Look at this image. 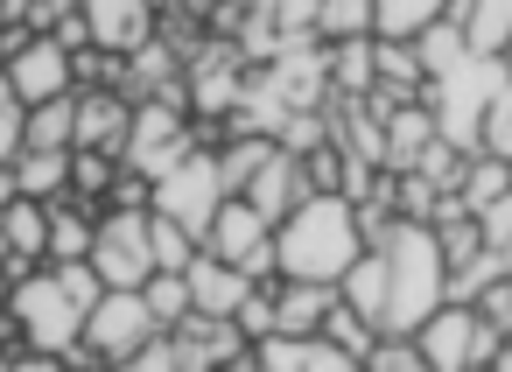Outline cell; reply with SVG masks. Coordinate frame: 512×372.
<instances>
[{"mask_svg":"<svg viewBox=\"0 0 512 372\" xmlns=\"http://www.w3.org/2000/svg\"><path fill=\"white\" fill-rule=\"evenodd\" d=\"M477 309H484V323H491L498 337H512V274H498V281L477 295Z\"/></svg>","mask_w":512,"mask_h":372,"instance_id":"35","label":"cell"},{"mask_svg":"<svg viewBox=\"0 0 512 372\" xmlns=\"http://www.w3.org/2000/svg\"><path fill=\"white\" fill-rule=\"evenodd\" d=\"M505 64H512V43H505Z\"/></svg>","mask_w":512,"mask_h":372,"instance_id":"39","label":"cell"},{"mask_svg":"<svg viewBox=\"0 0 512 372\" xmlns=\"http://www.w3.org/2000/svg\"><path fill=\"white\" fill-rule=\"evenodd\" d=\"M330 85L344 99H365L379 85V36H351V43H330Z\"/></svg>","mask_w":512,"mask_h":372,"instance_id":"20","label":"cell"},{"mask_svg":"<svg viewBox=\"0 0 512 372\" xmlns=\"http://www.w3.org/2000/svg\"><path fill=\"white\" fill-rule=\"evenodd\" d=\"M155 211H120V204H106L99 211V239H92V267L106 274V288H148L155 274H162V260H155Z\"/></svg>","mask_w":512,"mask_h":372,"instance_id":"6","label":"cell"},{"mask_svg":"<svg viewBox=\"0 0 512 372\" xmlns=\"http://www.w3.org/2000/svg\"><path fill=\"white\" fill-rule=\"evenodd\" d=\"M8 78H15V92H22V106L64 99V92H78V50H64L57 36H36L22 57H8Z\"/></svg>","mask_w":512,"mask_h":372,"instance_id":"10","label":"cell"},{"mask_svg":"<svg viewBox=\"0 0 512 372\" xmlns=\"http://www.w3.org/2000/svg\"><path fill=\"white\" fill-rule=\"evenodd\" d=\"M484 155H512V85L491 99V113H484Z\"/></svg>","mask_w":512,"mask_h":372,"instance_id":"34","label":"cell"},{"mask_svg":"<svg viewBox=\"0 0 512 372\" xmlns=\"http://www.w3.org/2000/svg\"><path fill=\"white\" fill-rule=\"evenodd\" d=\"M106 204H120V211H155V176H141V169L120 162V183H113Z\"/></svg>","mask_w":512,"mask_h":372,"instance_id":"33","label":"cell"},{"mask_svg":"<svg viewBox=\"0 0 512 372\" xmlns=\"http://www.w3.org/2000/svg\"><path fill=\"white\" fill-rule=\"evenodd\" d=\"M498 274H505V260H498L491 246H484V253H470V260H456V267H449V302H477Z\"/></svg>","mask_w":512,"mask_h":372,"instance_id":"31","label":"cell"},{"mask_svg":"<svg viewBox=\"0 0 512 372\" xmlns=\"http://www.w3.org/2000/svg\"><path fill=\"white\" fill-rule=\"evenodd\" d=\"M29 148H78V92L29 106Z\"/></svg>","mask_w":512,"mask_h":372,"instance_id":"23","label":"cell"},{"mask_svg":"<svg viewBox=\"0 0 512 372\" xmlns=\"http://www.w3.org/2000/svg\"><path fill=\"white\" fill-rule=\"evenodd\" d=\"M372 29H379V0H323V15H316L323 43H351V36H372Z\"/></svg>","mask_w":512,"mask_h":372,"instance_id":"26","label":"cell"},{"mask_svg":"<svg viewBox=\"0 0 512 372\" xmlns=\"http://www.w3.org/2000/svg\"><path fill=\"white\" fill-rule=\"evenodd\" d=\"M386 267H393V295H386V330L414 337L442 302H449V253L442 232L428 218H400L386 239Z\"/></svg>","mask_w":512,"mask_h":372,"instance_id":"2","label":"cell"},{"mask_svg":"<svg viewBox=\"0 0 512 372\" xmlns=\"http://www.w3.org/2000/svg\"><path fill=\"white\" fill-rule=\"evenodd\" d=\"M449 22H463L477 57H505L512 43V0H449Z\"/></svg>","mask_w":512,"mask_h":372,"instance_id":"18","label":"cell"},{"mask_svg":"<svg viewBox=\"0 0 512 372\" xmlns=\"http://www.w3.org/2000/svg\"><path fill=\"white\" fill-rule=\"evenodd\" d=\"M435 134H442V120H435V106L428 99H414V106H400L393 120H386V169H421V155L435 148Z\"/></svg>","mask_w":512,"mask_h":372,"instance_id":"17","label":"cell"},{"mask_svg":"<svg viewBox=\"0 0 512 372\" xmlns=\"http://www.w3.org/2000/svg\"><path fill=\"white\" fill-rule=\"evenodd\" d=\"M15 197H22V169H15V162H0V211H8Z\"/></svg>","mask_w":512,"mask_h":372,"instance_id":"37","label":"cell"},{"mask_svg":"<svg viewBox=\"0 0 512 372\" xmlns=\"http://www.w3.org/2000/svg\"><path fill=\"white\" fill-rule=\"evenodd\" d=\"M316 15H323V0H274L281 36H316Z\"/></svg>","mask_w":512,"mask_h":372,"instance_id":"36","label":"cell"},{"mask_svg":"<svg viewBox=\"0 0 512 372\" xmlns=\"http://www.w3.org/2000/svg\"><path fill=\"white\" fill-rule=\"evenodd\" d=\"M344 302V288L337 281H281V330H295V337H309V330H323L330 323V309Z\"/></svg>","mask_w":512,"mask_h":372,"instance_id":"19","label":"cell"},{"mask_svg":"<svg viewBox=\"0 0 512 372\" xmlns=\"http://www.w3.org/2000/svg\"><path fill=\"white\" fill-rule=\"evenodd\" d=\"M0 239H8V274L22 281L29 267H43L50 260V204L43 197H15L8 211H0Z\"/></svg>","mask_w":512,"mask_h":372,"instance_id":"14","label":"cell"},{"mask_svg":"<svg viewBox=\"0 0 512 372\" xmlns=\"http://www.w3.org/2000/svg\"><path fill=\"white\" fill-rule=\"evenodd\" d=\"M505 85H512V64H505V57H470V64L449 71V78H428L421 99L435 106L442 134H449L456 148L484 155V113H491V99H498Z\"/></svg>","mask_w":512,"mask_h":372,"instance_id":"3","label":"cell"},{"mask_svg":"<svg viewBox=\"0 0 512 372\" xmlns=\"http://www.w3.org/2000/svg\"><path fill=\"white\" fill-rule=\"evenodd\" d=\"M274 239H281V274L288 281H344L351 260L365 253V225H358V204L344 190L295 204L274 225Z\"/></svg>","mask_w":512,"mask_h":372,"instance_id":"1","label":"cell"},{"mask_svg":"<svg viewBox=\"0 0 512 372\" xmlns=\"http://www.w3.org/2000/svg\"><path fill=\"white\" fill-rule=\"evenodd\" d=\"M148 232H155V260H162V267H176V274L204 253V239H197L183 218H169V211H155V225H148Z\"/></svg>","mask_w":512,"mask_h":372,"instance_id":"29","label":"cell"},{"mask_svg":"<svg viewBox=\"0 0 512 372\" xmlns=\"http://www.w3.org/2000/svg\"><path fill=\"white\" fill-rule=\"evenodd\" d=\"M113 183H120V155H106V148H78V155H71V197L106 204Z\"/></svg>","mask_w":512,"mask_h":372,"instance_id":"27","label":"cell"},{"mask_svg":"<svg viewBox=\"0 0 512 372\" xmlns=\"http://www.w3.org/2000/svg\"><path fill=\"white\" fill-rule=\"evenodd\" d=\"M85 15H92V36L120 57H134L141 43H155V0H85Z\"/></svg>","mask_w":512,"mask_h":372,"instance_id":"15","label":"cell"},{"mask_svg":"<svg viewBox=\"0 0 512 372\" xmlns=\"http://www.w3.org/2000/svg\"><path fill=\"white\" fill-rule=\"evenodd\" d=\"M22 148H29V106H22L8 64H0V162H15Z\"/></svg>","mask_w":512,"mask_h":372,"instance_id":"30","label":"cell"},{"mask_svg":"<svg viewBox=\"0 0 512 372\" xmlns=\"http://www.w3.org/2000/svg\"><path fill=\"white\" fill-rule=\"evenodd\" d=\"M155 330H169V323L155 316L148 288H106V295L92 302V316H85V344H99L106 365H127Z\"/></svg>","mask_w":512,"mask_h":372,"instance_id":"8","label":"cell"},{"mask_svg":"<svg viewBox=\"0 0 512 372\" xmlns=\"http://www.w3.org/2000/svg\"><path fill=\"white\" fill-rule=\"evenodd\" d=\"M449 15V0H379V29L372 36H393V43H414L428 22Z\"/></svg>","mask_w":512,"mask_h":372,"instance_id":"25","label":"cell"},{"mask_svg":"<svg viewBox=\"0 0 512 372\" xmlns=\"http://www.w3.org/2000/svg\"><path fill=\"white\" fill-rule=\"evenodd\" d=\"M15 316H22V330H29V344H43V351H71L78 337H85V302L64 288V274L43 260V267H29L22 281H15Z\"/></svg>","mask_w":512,"mask_h":372,"instance_id":"5","label":"cell"},{"mask_svg":"<svg viewBox=\"0 0 512 372\" xmlns=\"http://www.w3.org/2000/svg\"><path fill=\"white\" fill-rule=\"evenodd\" d=\"M246 197H253V204H260L274 225H281V218H288L295 204H309L316 190H309V169H302V155H295V148H274V155H267V169L246 183Z\"/></svg>","mask_w":512,"mask_h":372,"instance_id":"16","label":"cell"},{"mask_svg":"<svg viewBox=\"0 0 512 372\" xmlns=\"http://www.w3.org/2000/svg\"><path fill=\"white\" fill-rule=\"evenodd\" d=\"M414 50H421V71H428V78H449V71H463V64L477 57L470 36H463V22H449V15L428 22V29L414 36Z\"/></svg>","mask_w":512,"mask_h":372,"instance_id":"22","label":"cell"},{"mask_svg":"<svg viewBox=\"0 0 512 372\" xmlns=\"http://www.w3.org/2000/svg\"><path fill=\"white\" fill-rule=\"evenodd\" d=\"M414 337H421V351H428V372H470V365H491L498 344H505V337L484 323L477 302H442Z\"/></svg>","mask_w":512,"mask_h":372,"instance_id":"7","label":"cell"},{"mask_svg":"<svg viewBox=\"0 0 512 372\" xmlns=\"http://www.w3.org/2000/svg\"><path fill=\"white\" fill-rule=\"evenodd\" d=\"M127 134H134V99L99 85V92H78V148H106V155H127Z\"/></svg>","mask_w":512,"mask_h":372,"instance_id":"11","label":"cell"},{"mask_svg":"<svg viewBox=\"0 0 512 372\" xmlns=\"http://www.w3.org/2000/svg\"><path fill=\"white\" fill-rule=\"evenodd\" d=\"M267 239H274V218H267L246 190H232V197L218 204L211 232H204V246H211V253H225V260H246V253H260Z\"/></svg>","mask_w":512,"mask_h":372,"instance_id":"12","label":"cell"},{"mask_svg":"<svg viewBox=\"0 0 512 372\" xmlns=\"http://www.w3.org/2000/svg\"><path fill=\"white\" fill-rule=\"evenodd\" d=\"M36 15V0H0V29H8V22H29Z\"/></svg>","mask_w":512,"mask_h":372,"instance_id":"38","label":"cell"},{"mask_svg":"<svg viewBox=\"0 0 512 372\" xmlns=\"http://www.w3.org/2000/svg\"><path fill=\"white\" fill-rule=\"evenodd\" d=\"M148 302H155V316H162V323L176 330V323H183V316L197 309V295H190V274H176V267H162V274L148 281Z\"/></svg>","mask_w":512,"mask_h":372,"instance_id":"32","label":"cell"},{"mask_svg":"<svg viewBox=\"0 0 512 372\" xmlns=\"http://www.w3.org/2000/svg\"><path fill=\"white\" fill-rule=\"evenodd\" d=\"M183 274H190V295H197V309H204V316H232V309H239V302L260 288V281H253L239 260H225V253H211V246H204V253H197Z\"/></svg>","mask_w":512,"mask_h":372,"instance_id":"13","label":"cell"},{"mask_svg":"<svg viewBox=\"0 0 512 372\" xmlns=\"http://www.w3.org/2000/svg\"><path fill=\"white\" fill-rule=\"evenodd\" d=\"M281 141L274 134H232L225 148H218V169H225V190H246L260 169H267V155H274Z\"/></svg>","mask_w":512,"mask_h":372,"instance_id":"24","label":"cell"},{"mask_svg":"<svg viewBox=\"0 0 512 372\" xmlns=\"http://www.w3.org/2000/svg\"><path fill=\"white\" fill-rule=\"evenodd\" d=\"M232 190H225V169H218V155L211 148H197L183 169H169L162 183H155V211H169V218H183L197 239L211 232V218H218V204H225Z\"/></svg>","mask_w":512,"mask_h":372,"instance_id":"9","label":"cell"},{"mask_svg":"<svg viewBox=\"0 0 512 372\" xmlns=\"http://www.w3.org/2000/svg\"><path fill=\"white\" fill-rule=\"evenodd\" d=\"M470 162H477L470 148H456L449 134H435V148L421 155V176H428V183H435V190L449 197V190H463V183H470Z\"/></svg>","mask_w":512,"mask_h":372,"instance_id":"28","label":"cell"},{"mask_svg":"<svg viewBox=\"0 0 512 372\" xmlns=\"http://www.w3.org/2000/svg\"><path fill=\"white\" fill-rule=\"evenodd\" d=\"M71 155H78V148H22V155H15L22 197H43V204L71 197Z\"/></svg>","mask_w":512,"mask_h":372,"instance_id":"21","label":"cell"},{"mask_svg":"<svg viewBox=\"0 0 512 372\" xmlns=\"http://www.w3.org/2000/svg\"><path fill=\"white\" fill-rule=\"evenodd\" d=\"M204 141H197V113L190 106H176V99H141L134 106V134H127V169H141V176H169V169H183L190 155H197Z\"/></svg>","mask_w":512,"mask_h":372,"instance_id":"4","label":"cell"}]
</instances>
